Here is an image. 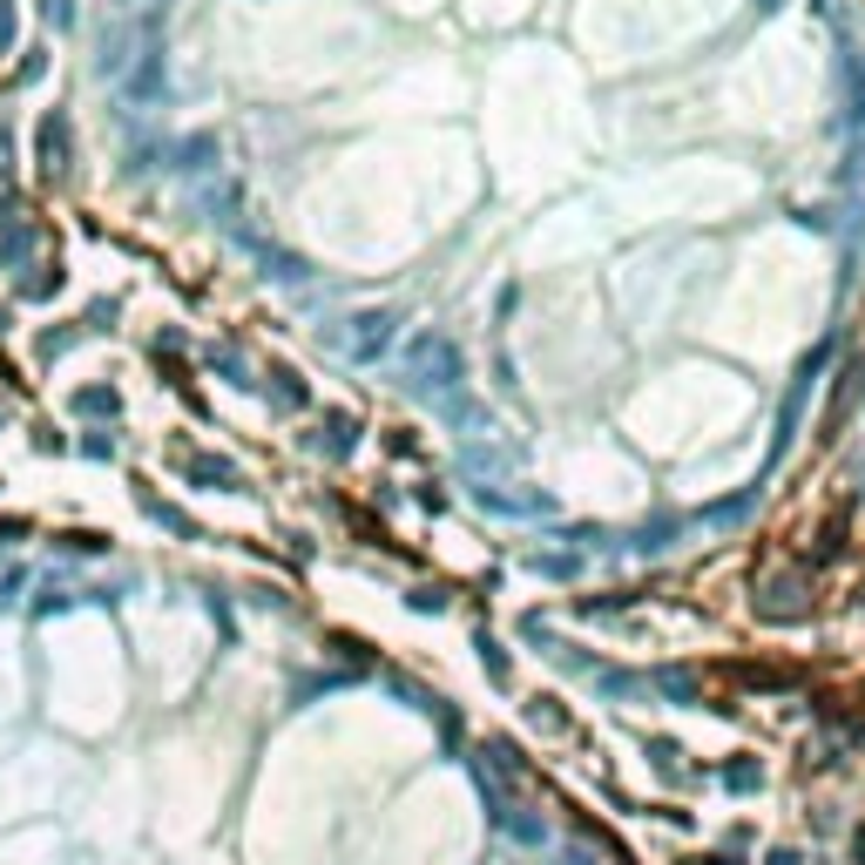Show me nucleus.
I'll use <instances>...</instances> for the list:
<instances>
[{
  "label": "nucleus",
  "mask_w": 865,
  "mask_h": 865,
  "mask_svg": "<svg viewBox=\"0 0 865 865\" xmlns=\"http://www.w3.org/2000/svg\"><path fill=\"white\" fill-rule=\"evenodd\" d=\"M8 34H14V14H8V0H0V47H8Z\"/></svg>",
  "instance_id": "f03ea898"
},
{
  "label": "nucleus",
  "mask_w": 865,
  "mask_h": 865,
  "mask_svg": "<svg viewBox=\"0 0 865 865\" xmlns=\"http://www.w3.org/2000/svg\"><path fill=\"white\" fill-rule=\"evenodd\" d=\"M129 14H156V8H170V0H122Z\"/></svg>",
  "instance_id": "f257e3e1"
}]
</instances>
